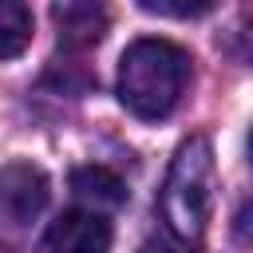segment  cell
Returning <instances> with one entry per match:
<instances>
[{
    "instance_id": "1",
    "label": "cell",
    "mask_w": 253,
    "mask_h": 253,
    "mask_svg": "<svg viewBox=\"0 0 253 253\" xmlns=\"http://www.w3.org/2000/svg\"><path fill=\"white\" fill-rule=\"evenodd\" d=\"M194 75V59L186 47L170 43V40H134L123 55H119V103L146 123L166 119Z\"/></svg>"
},
{
    "instance_id": "2",
    "label": "cell",
    "mask_w": 253,
    "mask_h": 253,
    "mask_svg": "<svg viewBox=\"0 0 253 253\" xmlns=\"http://www.w3.org/2000/svg\"><path fill=\"white\" fill-rule=\"evenodd\" d=\"M158 210L166 229L182 241V245H198L210 229V210H213V146L210 138L194 134L178 146L162 194H158Z\"/></svg>"
},
{
    "instance_id": "3",
    "label": "cell",
    "mask_w": 253,
    "mask_h": 253,
    "mask_svg": "<svg viewBox=\"0 0 253 253\" xmlns=\"http://www.w3.org/2000/svg\"><path fill=\"white\" fill-rule=\"evenodd\" d=\"M51 182L36 162H8L0 170V237H24L47 210Z\"/></svg>"
},
{
    "instance_id": "4",
    "label": "cell",
    "mask_w": 253,
    "mask_h": 253,
    "mask_svg": "<svg viewBox=\"0 0 253 253\" xmlns=\"http://www.w3.org/2000/svg\"><path fill=\"white\" fill-rule=\"evenodd\" d=\"M47 253H111V221L99 210H67L47 229Z\"/></svg>"
},
{
    "instance_id": "5",
    "label": "cell",
    "mask_w": 253,
    "mask_h": 253,
    "mask_svg": "<svg viewBox=\"0 0 253 253\" xmlns=\"http://www.w3.org/2000/svg\"><path fill=\"white\" fill-rule=\"evenodd\" d=\"M55 28H59L63 47L87 51V47L103 43V36L111 28V12L103 0H59L55 4Z\"/></svg>"
},
{
    "instance_id": "6",
    "label": "cell",
    "mask_w": 253,
    "mask_h": 253,
    "mask_svg": "<svg viewBox=\"0 0 253 253\" xmlns=\"http://www.w3.org/2000/svg\"><path fill=\"white\" fill-rule=\"evenodd\" d=\"M71 190L91 202V206H123L126 202V186L119 174H111L107 166H79L71 170Z\"/></svg>"
},
{
    "instance_id": "7",
    "label": "cell",
    "mask_w": 253,
    "mask_h": 253,
    "mask_svg": "<svg viewBox=\"0 0 253 253\" xmlns=\"http://www.w3.org/2000/svg\"><path fill=\"white\" fill-rule=\"evenodd\" d=\"M32 43V12L24 0H0V59H16Z\"/></svg>"
},
{
    "instance_id": "8",
    "label": "cell",
    "mask_w": 253,
    "mask_h": 253,
    "mask_svg": "<svg viewBox=\"0 0 253 253\" xmlns=\"http://www.w3.org/2000/svg\"><path fill=\"white\" fill-rule=\"evenodd\" d=\"M213 0H138L142 12L150 16H170V20H194L202 12H210Z\"/></svg>"
},
{
    "instance_id": "9",
    "label": "cell",
    "mask_w": 253,
    "mask_h": 253,
    "mask_svg": "<svg viewBox=\"0 0 253 253\" xmlns=\"http://www.w3.org/2000/svg\"><path fill=\"white\" fill-rule=\"evenodd\" d=\"M138 253H178V249H170V245H158V241H150V245H142Z\"/></svg>"
},
{
    "instance_id": "10",
    "label": "cell",
    "mask_w": 253,
    "mask_h": 253,
    "mask_svg": "<svg viewBox=\"0 0 253 253\" xmlns=\"http://www.w3.org/2000/svg\"><path fill=\"white\" fill-rule=\"evenodd\" d=\"M249 162H253V126H249Z\"/></svg>"
}]
</instances>
